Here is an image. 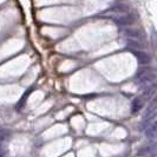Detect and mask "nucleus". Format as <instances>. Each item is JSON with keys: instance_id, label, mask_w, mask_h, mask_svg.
<instances>
[{"instance_id": "f257e3e1", "label": "nucleus", "mask_w": 157, "mask_h": 157, "mask_svg": "<svg viewBox=\"0 0 157 157\" xmlns=\"http://www.w3.org/2000/svg\"><path fill=\"white\" fill-rule=\"evenodd\" d=\"M136 79L138 80V83L141 84H150L156 79V73L152 67L149 66H144L141 67L136 73Z\"/></svg>"}, {"instance_id": "f03ea898", "label": "nucleus", "mask_w": 157, "mask_h": 157, "mask_svg": "<svg viewBox=\"0 0 157 157\" xmlns=\"http://www.w3.org/2000/svg\"><path fill=\"white\" fill-rule=\"evenodd\" d=\"M112 20L117 24L118 26H129V25L134 24L135 18L131 14L124 13V14H121V16L112 17Z\"/></svg>"}, {"instance_id": "7ed1b4c3", "label": "nucleus", "mask_w": 157, "mask_h": 157, "mask_svg": "<svg viewBox=\"0 0 157 157\" xmlns=\"http://www.w3.org/2000/svg\"><path fill=\"white\" fill-rule=\"evenodd\" d=\"M132 53L136 57L137 62L141 65H148V64L151 63V57L147 52L141 51V50H132Z\"/></svg>"}, {"instance_id": "20e7f679", "label": "nucleus", "mask_w": 157, "mask_h": 157, "mask_svg": "<svg viewBox=\"0 0 157 157\" xmlns=\"http://www.w3.org/2000/svg\"><path fill=\"white\" fill-rule=\"evenodd\" d=\"M145 102H147V101H145L142 96H138V97L134 98V101L131 102V112H132V113H137V112H140V111L144 108Z\"/></svg>"}, {"instance_id": "39448f33", "label": "nucleus", "mask_w": 157, "mask_h": 157, "mask_svg": "<svg viewBox=\"0 0 157 157\" xmlns=\"http://www.w3.org/2000/svg\"><path fill=\"white\" fill-rule=\"evenodd\" d=\"M144 134L147 136V138L149 140H154L157 137V121L152 122L145 130H144Z\"/></svg>"}, {"instance_id": "423d86ee", "label": "nucleus", "mask_w": 157, "mask_h": 157, "mask_svg": "<svg viewBox=\"0 0 157 157\" xmlns=\"http://www.w3.org/2000/svg\"><path fill=\"white\" fill-rule=\"evenodd\" d=\"M156 90H157L156 85H149L148 87H145V90L143 91L142 97H143L145 101H150V99L154 98V96L156 94Z\"/></svg>"}, {"instance_id": "0eeeda50", "label": "nucleus", "mask_w": 157, "mask_h": 157, "mask_svg": "<svg viewBox=\"0 0 157 157\" xmlns=\"http://www.w3.org/2000/svg\"><path fill=\"white\" fill-rule=\"evenodd\" d=\"M32 90H33V89H29V90H27V91H26V92L21 96V98L18 101V103L16 104V110L17 111H20L24 106H25V103H26V101H27L29 96L32 94Z\"/></svg>"}, {"instance_id": "6e6552de", "label": "nucleus", "mask_w": 157, "mask_h": 157, "mask_svg": "<svg viewBox=\"0 0 157 157\" xmlns=\"http://www.w3.org/2000/svg\"><path fill=\"white\" fill-rule=\"evenodd\" d=\"M128 11H129V7L126 5H123V4H116L110 10H108V12H115V13H118V14H124Z\"/></svg>"}, {"instance_id": "1a4fd4ad", "label": "nucleus", "mask_w": 157, "mask_h": 157, "mask_svg": "<svg viewBox=\"0 0 157 157\" xmlns=\"http://www.w3.org/2000/svg\"><path fill=\"white\" fill-rule=\"evenodd\" d=\"M124 33L126 37H129L131 39H138L142 37V32L138 29H126Z\"/></svg>"}, {"instance_id": "9d476101", "label": "nucleus", "mask_w": 157, "mask_h": 157, "mask_svg": "<svg viewBox=\"0 0 157 157\" xmlns=\"http://www.w3.org/2000/svg\"><path fill=\"white\" fill-rule=\"evenodd\" d=\"M156 152V147H144L138 151V155L141 156H152Z\"/></svg>"}, {"instance_id": "9b49d317", "label": "nucleus", "mask_w": 157, "mask_h": 157, "mask_svg": "<svg viewBox=\"0 0 157 157\" xmlns=\"http://www.w3.org/2000/svg\"><path fill=\"white\" fill-rule=\"evenodd\" d=\"M126 45L129 47H131L132 50H140V48H142L141 43H138L137 40L135 39H128L126 40Z\"/></svg>"}, {"instance_id": "f8f14e48", "label": "nucleus", "mask_w": 157, "mask_h": 157, "mask_svg": "<svg viewBox=\"0 0 157 157\" xmlns=\"http://www.w3.org/2000/svg\"><path fill=\"white\" fill-rule=\"evenodd\" d=\"M10 132H8L7 130H5V129H2V128H0V142L5 141L6 140V137H7Z\"/></svg>"}, {"instance_id": "ddd939ff", "label": "nucleus", "mask_w": 157, "mask_h": 157, "mask_svg": "<svg viewBox=\"0 0 157 157\" xmlns=\"http://www.w3.org/2000/svg\"><path fill=\"white\" fill-rule=\"evenodd\" d=\"M151 39H152V44H154V46L157 48V33L155 31H152V34H151Z\"/></svg>"}, {"instance_id": "4468645a", "label": "nucleus", "mask_w": 157, "mask_h": 157, "mask_svg": "<svg viewBox=\"0 0 157 157\" xmlns=\"http://www.w3.org/2000/svg\"><path fill=\"white\" fill-rule=\"evenodd\" d=\"M0 156H2V145H1V142H0Z\"/></svg>"}]
</instances>
